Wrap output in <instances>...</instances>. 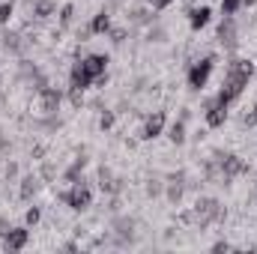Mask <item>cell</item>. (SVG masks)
Wrapping results in <instances>:
<instances>
[{"label":"cell","mask_w":257,"mask_h":254,"mask_svg":"<svg viewBox=\"0 0 257 254\" xmlns=\"http://www.w3.org/2000/svg\"><path fill=\"white\" fill-rule=\"evenodd\" d=\"M251 78H254V63L251 60H233V63L227 66V75H224V84H221V96L227 102H233L248 87Z\"/></svg>","instance_id":"6da1fadb"},{"label":"cell","mask_w":257,"mask_h":254,"mask_svg":"<svg viewBox=\"0 0 257 254\" xmlns=\"http://www.w3.org/2000/svg\"><path fill=\"white\" fill-rule=\"evenodd\" d=\"M60 108V90H51V87H39L36 96L30 99V114L39 117V120H48L54 117Z\"/></svg>","instance_id":"7a4b0ae2"},{"label":"cell","mask_w":257,"mask_h":254,"mask_svg":"<svg viewBox=\"0 0 257 254\" xmlns=\"http://www.w3.org/2000/svg\"><path fill=\"white\" fill-rule=\"evenodd\" d=\"M218 215H221V203L212 200V197H203V200L194 203L192 212L183 215V221H186V224H197V227H206V224H212Z\"/></svg>","instance_id":"3957f363"},{"label":"cell","mask_w":257,"mask_h":254,"mask_svg":"<svg viewBox=\"0 0 257 254\" xmlns=\"http://www.w3.org/2000/svg\"><path fill=\"white\" fill-rule=\"evenodd\" d=\"M57 197L66 200L72 209H78V212H84L87 206H90V200H93V194L87 189V183H81V180H75V183H66L63 189L57 191Z\"/></svg>","instance_id":"277c9868"},{"label":"cell","mask_w":257,"mask_h":254,"mask_svg":"<svg viewBox=\"0 0 257 254\" xmlns=\"http://www.w3.org/2000/svg\"><path fill=\"white\" fill-rule=\"evenodd\" d=\"M212 66H215V57H203V60H197V63L189 69V87H192V90H203V87H206V81H209V75H212Z\"/></svg>","instance_id":"5b68a950"},{"label":"cell","mask_w":257,"mask_h":254,"mask_svg":"<svg viewBox=\"0 0 257 254\" xmlns=\"http://www.w3.org/2000/svg\"><path fill=\"white\" fill-rule=\"evenodd\" d=\"M227 105H230V102H227L221 93H218V96L206 105V123H209L212 129L224 126V120H227Z\"/></svg>","instance_id":"8992f818"},{"label":"cell","mask_w":257,"mask_h":254,"mask_svg":"<svg viewBox=\"0 0 257 254\" xmlns=\"http://www.w3.org/2000/svg\"><path fill=\"white\" fill-rule=\"evenodd\" d=\"M165 132V111H153L150 117H147V123L141 129V138L144 141H153V138H159Z\"/></svg>","instance_id":"52a82bcc"},{"label":"cell","mask_w":257,"mask_h":254,"mask_svg":"<svg viewBox=\"0 0 257 254\" xmlns=\"http://www.w3.org/2000/svg\"><path fill=\"white\" fill-rule=\"evenodd\" d=\"M27 239H30V230H27V227H15V230H9V233L3 236V248H6V251H21V248L27 245Z\"/></svg>","instance_id":"ba28073f"},{"label":"cell","mask_w":257,"mask_h":254,"mask_svg":"<svg viewBox=\"0 0 257 254\" xmlns=\"http://www.w3.org/2000/svg\"><path fill=\"white\" fill-rule=\"evenodd\" d=\"M81 63H84V69H87V75L96 81V78L105 75V69H108V57H105V54H90V57H84Z\"/></svg>","instance_id":"9c48e42d"},{"label":"cell","mask_w":257,"mask_h":254,"mask_svg":"<svg viewBox=\"0 0 257 254\" xmlns=\"http://www.w3.org/2000/svg\"><path fill=\"white\" fill-rule=\"evenodd\" d=\"M242 171H245L242 159H236V156H224V159H221V177H224V180H233V177H239Z\"/></svg>","instance_id":"30bf717a"},{"label":"cell","mask_w":257,"mask_h":254,"mask_svg":"<svg viewBox=\"0 0 257 254\" xmlns=\"http://www.w3.org/2000/svg\"><path fill=\"white\" fill-rule=\"evenodd\" d=\"M209 6H194L192 12H189V24H192V30H200V27H206L209 24Z\"/></svg>","instance_id":"8fae6325"},{"label":"cell","mask_w":257,"mask_h":254,"mask_svg":"<svg viewBox=\"0 0 257 254\" xmlns=\"http://www.w3.org/2000/svg\"><path fill=\"white\" fill-rule=\"evenodd\" d=\"M69 78H72V87H81V90H87V87L93 84V78L87 75V69H84V63H81V60L72 66V75H69Z\"/></svg>","instance_id":"7c38bea8"},{"label":"cell","mask_w":257,"mask_h":254,"mask_svg":"<svg viewBox=\"0 0 257 254\" xmlns=\"http://www.w3.org/2000/svg\"><path fill=\"white\" fill-rule=\"evenodd\" d=\"M218 39H221V45H227V48L236 45V39H233V21H230V18H224V24H221V30H218Z\"/></svg>","instance_id":"4fadbf2b"},{"label":"cell","mask_w":257,"mask_h":254,"mask_svg":"<svg viewBox=\"0 0 257 254\" xmlns=\"http://www.w3.org/2000/svg\"><path fill=\"white\" fill-rule=\"evenodd\" d=\"M54 9H57L54 0H36L33 3V15L36 18H48V15H54Z\"/></svg>","instance_id":"5bb4252c"},{"label":"cell","mask_w":257,"mask_h":254,"mask_svg":"<svg viewBox=\"0 0 257 254\" xmlns=\"http://www.w3.org/2000/svg\"><path fill=\"white\" fill-rule=\"evenodd\" d=\"M90 30H93V33H108V30H111V15H108V12H99V15L93 18Z\"/></svg>","instance_id":"9a60e30c"},{"label":"cell","mask_w":257,"mask_h":254,"mask_svg":"<svg viewBox=\"0 0 257 254\" xmlns=\"http://www.w3.org/2000/svg\"><path fill=\"white\" fill-rule=\"evenodd\" d=\"M168 138H171L174 144H183V141H186V123H183V120H177L174 126L168 129Z\"/></svg>","instance_id":"2e32d148"},{"label":"cell","mask_w":257,"mask_h":254,"mask_svg":"<svg viewBox=\"0 0 257 254\" xmlns=\"http://www.w3.org/2000/svg\"><path fill=\"white\" fill-rule=\"evenodd\" d=\"M12 15H15V3H12V0H9V3H0V24H9Z\"/></svg>","instance_id":"e0dca14e"},{"label":"cell","mask_w":257,"mask_h":254,"mask_svg":"<svg viewBox=\"0 0 257 254\" xmlns=\"http://www.w3.org/2000/svg\"><path fill=\"white\" fill-rule=\"evenodd\" d=\"M69 99H72L75 108H81V105H84V90H81V87H72V90H69Z\"/></svg>","instance_id":"ac0fdd59"},{"label":"cell","mask_w":257,"mask_h":254,"mask_svg":"<svg viewBox=\"0 0 257 254\" xmlns=\"http://www.w3.org/2000/svg\"><path fill=\"white\" fill-rule=\"evenodd\" d=\"M239 6H242V0H221V9H224V15H233Z\"/></svg>","instance_id":"d6986e66"},{"label":"cell","mask_w":257,"mask_h":254,"mask_svg":"<svg viewBox=\"0 0 257 254\" xmlns=\"http://www.w3.org/2000/svg\"><path fill=\"white\" fill-rule=\"evenodd\" d=\"M39 218H42V212H39V206H33V209H27V215H24V221H27L30 227H33V224H36Z\"/></svg>","instance_id":"ffe728a7"},{"label":"cell","mask_w":257,"mask_h":254,"mask_svg":"<svg viewBox=\"0 0 257 254\" xmlns=\"http://www.w3.org/2000/svg\"><path fill=\"white\" fill-rule=\"evenodd\" d=\"M36 191V180H24V186H21V197H30Z\"/></svg>","instance_id":"44dd1931"},{"label":"cell","mask_w":257,"mask_h":254,"mask_svg":"<svg viewBox=\"0 0 257 254\" xmlns=\"http://www.w3.org/2000/svg\"><path fill=\"white\" fill-rule=\"evenodd\" d=\"M72 12H75V9H72V6H63V12H60V24H69V21H72Z\"/></svg>","instance_id":"7402d4cb"},{"label":"cell","mask_w":257,"mask_h":254,"mask_svg":"<svg viewBox=\"0 0 257 254\" xmlns=\"http://www.w3.org/2000/svg\"><path fill=\"white\" fill-rule=\"evenodd\" d=\"M108 33H111V42H117V45L126 39V30H108Z\"/></svg>","instance_id":"603a6c76"},{"label":"cell","mask_w":257,"mask_h":254,"mask_svg":"<svg viewBox=\"0 0 257 254\" xmlns=\"http://www.w3.org/2000/svg\"><path fill=\"white\" fill-rule=\"evenodd\" d=\"M245 126H257V102L251 108V114H245Z\"/></svg>","instance_id":"cb8c5ba5"},{"label":"cell","mask_w":257,"mask_h":254,"mask_svg":"<svg viewBox=\"0 0 257 254\" xmlns=\"http://www.w3.org/2000/svg\"><path fill=\"white\" fill-rule=\"evenodd\" d=\"M99 126H102V129H111V126H114V114H102Z\"/></svg>","instance_id":"d4e9b609"},{"label":"cell","mask_w":257,"mask_h":254,"mask_svg":"<svg viewBox=\"0 0 257 254\" xmlns=\"http://www.w3.org/2000/svg\"><path fill=\"white\" fill-rule=\"evenodd\" d=\"M9 230H12V227H9V221H6V218H0V236H6Z\"/></svg>","instance_id":"484cf974"},{"label":"cell","mask_w":257,"mask_h":254,"mask_svg":"<svg viewBox=\"0 0 257 254\" xmlns=\"http://www.w3.org/2000/svg\"><path fill=\"white\" fill-rule=\"evenodd\" d=\"M174 0H156V9H165V6H171Z\"/></svg>","instance_id":"4316f807"}]
</instances>
